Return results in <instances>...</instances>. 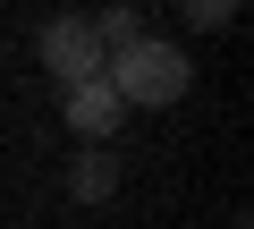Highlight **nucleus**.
Returning <instances> with one entry per match:
<instances>
[{"instance_id": "f257e3e1", "label": "nucleus", "mask_w": 254, "mask_h": 229, "mask_svg": "<svg viewBox=\"0 0 254 229\" xmlns=\"http://www.w3.org/2000/svg\"><path fill=\"white\" fill-rule=\"evenodd\" d=\"M102 76L119 85V102H127V110H170V102H187L195 60H187L178 43H161V34H136V43L102 51Z\"/></svg>"}, {"instance_id": "f03ea898", "label": "nucleus", "mask_w": 254, "mask_h": 229, "mask_svg": "<svg viewBox=\"0 0 254 229\" xmlns=\"http://www.w3.org/2000/svg\"><path fill=\"white\" fill-rule=\"evenodd\" d=\"M60 110H68V136H85V145H110L119 119H127V102H119L110 76H76V85H60Z\"/></svg>"}, {"instance_id": "7ed1b4c3", "label": "nucleus", "mask_w": 254, "mask_h": 229, "mask_svg": "<svg viewBox=\"0 0 254 229\" xmlns=\"http://www.w3.org/2000/svg\"><path fill=\"white\" fill-rule=\"evenodd\" d=\"M43 68H51L60 85H76V76H102L93 17H51V26H43Z\"/></svg>"}, {"instance_id": "20e7f679", "label": "nucleus", "mask_w": 254, "mask_h": 229, "mask_svg": "<svg viewBox=\"0 0 254 229\" xmlns=\"http://www.w3.org/2000/svg\"><path fill=\"white\" fill-rule=\"evenodd\" d=\"M68 195H76V204H110V195H119V153H110V145H85V153L68 161Z\"/></svg>"}, {"instance_id": "39448f33", "label": "nucleus", "mask_w": 254, "mask_h": 229, "mask_svg": "<svg viewBox=\"0 0 254 229\" xmlns=\"http://www.w3.org/2000/svg\"><path fill=\"white\" fill-rule=\"evenodd\" d=\"M237 9H246V0H178V17H187L195 34H212V26H229Z\"/></svg>"}, {"instance_id": "423d86ee", "label": "nucleus", "mask_w": 254, "mask_h": 229, "mask_svg": "<svg viewBox=\"0 0 254 229\" xmlns=\"http://www.w3.org/2000/svg\"><path fill=\"white\" fill-rule=\"evenodd\" d=\"M136 34H144V26H136V9H102V17H93V43H102V51L136 43Z\"/></svg>"}]
</instances>
